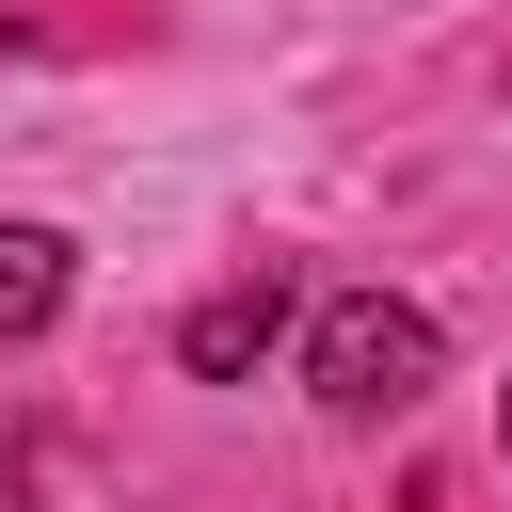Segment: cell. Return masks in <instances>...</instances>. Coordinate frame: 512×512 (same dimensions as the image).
<instances>
[{
  "label": "cell",
  "instance_id": "cell-5",
  "mask_svg": "<svg viewBox=\"0 0 512 512\" xmlns=\"http://www.w3.org/2000/svg\"><path fill=\"white\" fill-rule=\"evenodd\" d=\"M496 432H512V400H496Z\"/></svg>",
  "mask_w": 512,
  "mask_h": 512
},
{
  "label": "cell",
  "instance_id": "cell-1",
  "mask_svg": "<svg viewBox=\"0 0 512 512\" xmlns=\"http://www.w3.org/2000/svg\"><path fill=\"white\" fill-rule=\"evenodd\" d=\"M304 384H320V416H416L432 384H448V320L432 304H400V288H336L320 320H304Z\"/></svg>",
  "mask_w": 512,
  "mask_h": 512
},
{
  "label": "cell",
  "instance_id": "cell-3",
  "mask_svg": "<svg viewBox=\"0 0 512 512\" xmlns=\"http://www.w3.org/2000/svg\"><path fill=\"white\" fill-rule=\"evenodd\" d=\"M64 288H80L64 224H16V208H0V336H48V320H64Z\"/></svg>",
  "mask_w": 512,
  "mask_h": 512
},
{
  "label": "cell",
  "instance_id": "cell-4",
  "mask_svg": "<svg viewBox=\"0 0 512 512\" xmlns=\"http://www.w3.org/2000/svg\"><path fill=\"white\" fill-rule=\"evenodd\" d=\"M16 496H32V448H16V432H0V512H16Z\"/></svg>",
  "mask_w": 512,
  "mask_h": 512
},
{
  "label": "cell",
  "instance_id": "cell-2",
  "mask_svg": "<svg viewBox=\"0 0 512 512\" xmlns=\"http://www.w3.org/2000/svg\"><path fill=\"white\" fill-rule=\"evenodd\" d=\"M272 336H288V272H240V288H208V304L176 320V368H192V384H240Z\"/></svg>",
  "mask_w": 512,
  "mask_h": 512
}]
</instances>
